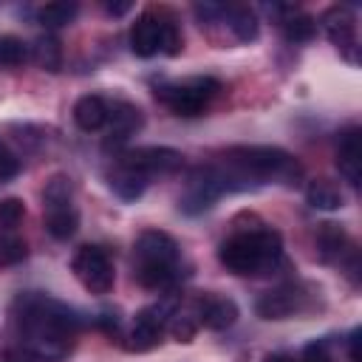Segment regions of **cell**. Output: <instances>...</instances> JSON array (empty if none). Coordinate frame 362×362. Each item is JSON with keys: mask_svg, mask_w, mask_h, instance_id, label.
Masks as SVG:
<instances>
[{"mask_svg": "<svg viewBox=\"0 0 362 362\" xmlns=\"http://www.w3.org/2000/svg\"><path fill=\"white\" fill-rule=\"evenodd\" d=\"M328 40L351 59L356 62V23H354V14L348 6H331L322 17H320Z\"/></svg>", "mask_w": 362, "mask_h": 362, "instance_id": "obj_12", "label": "cell"}, {"mask_svg": "<svg viewBox=\"0 0 362 362\" xmlns=\"http://www.w3.org/2000/svg\"><path fill=\"white\" fill-rule=\"evenodd\" d=\"M25 257V240L17 229H0V266H14Z\"/></svg>", "mask_w": 362, "mask_h": 362, "instance_id": "obj_25", "label": "cell"}, {"mask_svg": "<svg viewBox=\"0 0 362 362\" xmlns=\"http://www.w3.org/2000/svg\"><path fill=\"white\" fill-rule=\"evenodd\" d=\"M79 6L76 3H45L40 8V23L48 25V28H59V25H68L74 17H76Z\"/></svg>", "mask_w": 362, "mask_h": 362, "instance_id": "obj_23", "label": "cell"}, {"mask_svg": "<svg viewBox=\"0 0 362 362\" xmlns=\"http://www.w3.org/2000/svg\"><path fill=\"white\" fill-rule=\"evenodd\" d=\"M280 25H283L286 40H291V42H305V40H311V37H314V28H317L314 17L297 14V11H291Z\"/></svg>", "mask_w": 362, "mask_h": 362, "instance_id": "obj_24", "label": "cell"}, {"mask_svg": "<svg viewBox=\"0 0 362 362\" xmlns=\"http://www.w3.org/2000/svg\"><path fill=\"white\" fill-rule=\"evenodd\" d=\"M359 337H362V331L356 328V331L351 334V345H348V354H351V362H362V359H359Z\"/></svg>", "mask_w": 362, "mask_h": 362, "instance_id": "obj_32", "label": "cell"}, {"mask_svg": "<svg viewBox=\"0 0 362 362\" xmlns=\"http://www.w3.org/2000/svg\"><path fill=\"white\" fill-rule=\"evenodd\" d=\"M218 260L232 274H260L283 260V240L272 226L235 232L218 249Z\"/></svg>", "mask_w": 362, "mask_h": 362, "instance_id": "obj_3", "label": "cell"}, {"mask_svg": "<svg viewBox=\"0 0 362 362\" xmlns=\"http://www.w3.org/2000/svg\"><path fill=\"white\" fill-rule=\"evenodd\" d=\"M178 342H189L198 331V320H195V311H181V308H173L170 317H167V328Z\"/></svg>", "mask_w": 362, "mask_h": 362, "instance_id": "obj_22", "label": "cell"}, {"mask_svg": "<svg viewBox=\"0 0 362 362\" xmlns=\"http://www.w3.org/2000/svg\"><path fill=\"white\" fill-rule=\"evenodd\" d=\"M105 8H107V11H110V14H124V11H127V8H130V3H107V6H105Z\"/></svg>", "mask_w": 362, "mask_h": 362, "instance_id": "obj_33", "label": "cell"}, {"mask_svg": "<svg viewBox=\"0 0 362 362\" xmlns=\"http://www.w3.org/2000/svg\"><path fill=\"white\" fill-rule=\"evenodd\" d=\"M74 122L79 130L85 133H93V130H102L105 122H107V102L102 96H82L76 105H74Z\"/></svg>", "mask_w": 362, "mask_h": 362, "instance_id": "obj_17", "label": "cell"}, {"mask_svg": "<svg viewBox=\"0 0 362 362\" xmlns=\"http://www.w3.org/2000/svg\"><path fill=\"white\" fill-rule=\"evenodd\" d=\"M133 260H136V280L144 288H167L175 283L178 277V243L161 232V229H147L139 235L136 249H133Z\"/></svg>", "mask_w": 362, "mask_h": 362, "instance_id": "obj_4", "label": "cell"}, {"mask_svg": "<svg viewBox=\"0 0 362 362\" xmlns=\"http://www.w3.org/2000/svg\"><path fill=\"white\" fill-rule=\"evenodd\" d=\"M147 175H141V173H136V170H130L127 164H116V170L110 173V189L122 198V201H136L144 189H147Z\"/></svg>", "mask_w": 362, "mask_h": 362, "instance_id": "obj_18", "label": "cell"}, {"mask_svg": "<svg viewBox=\"0 0 362 362\" xmlns=\"http://www.w3.org/2000/svg\"><path fill=\"white\" fill-rule=\"evenodd\" d=\"M303 308H305V294L294 283L272 288V291L260 294V300H257V314L263 320H286V317H291Z\"/></svg>", "mask_w": 362, "mask_h": 362, "instance_id": "obj_13", "label": "cell"}, {"mask_svg": "<svg viewBox=\"0 0 362 362\" xmlns=\"http://www.w3.org/2000/svg\"><path fill=\"white\" fill-rule=\"evenodd\" d=\"M14 325L20 337V348H25L37 362H57L68 356L76 339V317L68 305L59 300L40 294V291H25L14 303Z\"/></svg>", "mask_w": 362, "mask_h": 362, "instance_id": "obj_1", "label": "cell"}, {"mask_svg": "<svg viewBox=\"0 0 362 362\" xmlns=\"http://www.w3.org/2000/svg\"><path fill=\"white\" fill-rule=\"evenodd\" d=\"M229 192L235 189H246L252 184H297L303 175L300 161L280 150V147H266V144H243V147H232L223 156V164H218Z\"/></svg>", "mask_w": 362, "mask_h": 362, "instance_id": "obj_2", "label": "cell"}, {"mask_svg": "<svg viewBox=\"0 0 362 362\" xmlns=\"http://www.w3.org/2000/svg\"><path fill=\"white\" fill-rule=\"evenodd\" d=\"M320 246H322V257L331 260V257H339L345 252V235L339 226L334 223H322L320 229Z\"/></svg>", "mask_w": 362, "mask_h": 362, "instance_id": "obj_27", "label": "cell"}, {"mask_svg": "<svg viewBox=\"0 0 362 362\" xmlns=\"http://www.w3.org/2000/svg\"><path fill=\"white\" fill-rule=\"evenodd\" d=\"M223 17H226L229 28L235 31V37H238L240 42H249V40H255V37H257V17H255V11H252V8H246V6L226 8V11H223Z\"/></svg>", "mask_w": 362, "mask_h": 362, "instance_id": "obj_20", "label": "cell"}, {"mask_svg": "<svg viewBox=\"0 0 362 362\" xmlns=\"http://www.w3.org/2000/svg\"><path fill=\"white\" fill-rule=\"evenodd\" d=\"M71 269L90 294H107L113 288V263L102 246H79L71 260Z\"/></svg>", "mask_w": 362, "mask_h": 362, "instance_id": "obj_9", "label": "cell"}, {"mask_svg": "<svg viewBox=\"0 0 362 362\" xmlns=\"http://www.w3.org/2000/svg\"><path fill=\"white\" fill-rule=\"evenodd\" d=\"M42 201H45V229L57 240H68L76 232V226H79V212L74 206L68 178L65 175H54L45 184Z\"/></svg>", "mask_w": 362, "mask_h": 362, "instance_id": "obj_7", "label": "cell"}, {"mask_svg": "<svg viewBox=\"0 0 362 362\" xmlns=\"http://www.w3.org/2000/svg\"><path fill=\"white\" fill-rule=\"evenodd\" d=\"M305 201L314 206V209H339L342 206V189L334 184V181H328V178H314V181H308V187H305Z\"/></svg>", "mask_w": 362, "mask_h": 362, "instance_id": "obj_19", "label": "cell"}, {"mask_svg": "<svg viewBox=\"0 0 362 362\" xmlns=\"http://www.w3.org/2000/svg\"><path fill=\"white\" fill-rule=\"evenodd\" d=\"M17 173H20V161H17V156L0 141V184L8 181V178H14Z\"/></svg>", "mask_w": 362, "mask_h": 362, "instance_id": "obj_29", "label": "cell"}, {"mask_svg": "<svg viewBox=\"0 0 362 362\" xmlns=\"http://www.w3.org/2000/svg\"><path fill=\"white\" fill-rule=\"evenodd\" d=\"M223 192H229V184H226L221 167L218 164H209V167H198L189 175L187 189H184V195H181L178 204H181V209L187 215H198V212L209 209Z\"/></svg>", "mask_w": 362, "mask_h": 362, "instance_id": "obj_8", "label": "cell"}, {"mask_svg": "<svg viewBox=\"0 0 362 362\" xmlns=\"http://www.w3.org/2000/svg\"><path fill=\"white\" fill-rule=\"evenodd\" d=\"M122 164H127L130 170L141 173V175H167V173H175L184 158L178 150L173 147H136V150H127L122 158Z\"/></svg>", "mask_w": 362, "mask_h": 362, "instance_id": "obj_10", "label": "cell"}, {"mask_svg": "<svg viewBox=\"0 0 362 362\" xmlns=\"http://www.w3.org/2000/svg\"><path fill=\"white\" fill-rule=\"evenodd\" d=\"M105 127H107V144H122L141 127V113H139V107H133L127 102L107 105Z\"/></svg>", "mask_w": 362, "mask_h": 362, "instance_id": "obj_15", "label": "cell"}, {"mask_svg": "<svg viewBox=\"0 0 362 362\" xmlns=\"http://www.w3.org/2000/svg\"><path fill=\"white\" fill-rule=\"evenodd\" d=\"M359 156H362L359 153V130L348 127L337 144V167H339V175L351 187H359V178H362V158Z\"/></svg>", "mask_w": 362, "mask_h": 362, "instance_id": "obj_16", "label": "cell"}, {"mask_svg": "<svg viewBox=\"0 0 362 362\" xmlns=\"http://www.w3.org/2000/svg\"><path fill=\"white\" fill-rule=\"evenodd\" d=\"M173 308H175V305H173L170 300H161L158 305L141 308V311L136 314V320H133L130 345H133L136 351H147V348H153V345L161 339V334H164V328H167V317H170Z\"/></svg>", "mask_w": 362, "mask_h": 362, "instance_id": "obj_11", "label": "cell"}, {"mask_svg": "<svg viewBox=\"0 0 362 362\" xmlns=\"http://www.w3.org/2000/svg\"><path fill=\"white\" fill-rule=\"evenodd\" d=\"M192 311H195L198 325H204L209 331H223V328L235 325V320H238V305L221 294H204Z\"/></svg>", "mask_w": 362, "mask_h": 362, "instance_id": "obj_14", "label": "cell"}, {"mask_svg": "<svg viewBox=\"0 0 362 362\" xmlns=\"http://www.w3.org/2000/svg\"><path fill=\"white\" fill-rule=\"evenodd\" d=\"M303 362H331V354H328V348L322 342H311L303 351Z\"/></svg>", "mask_w": 362, "mask_h": 362, "instance_id": "obj_30", "label": "cell"}, {"mask_svg": "<svg viewBox=\"0 0 362 362\" xmlns=\"http://www.w3.org/2000/svg\"><path fill=\"white\" fill-rule=\"evenodd\" d=\"M6 362H37L25 348H11V351H6Z\"/></svg>", "mask_w": 362, "mask_h": 362, "instance_id": "obj_31", "label": "cell"}, {"mask_svg": "<svg viewBox=\"0 0 362 362\" xmlns=\"http://www.w3.org/2000/svg\"><path fill=\"white\" fill-rule=\"evenodd\" d=\"M263 362H294L291 356H286V354H272V356H266Z\"/></svg>", "mask_w": 362, "mask_h": 362, "instance_id": "obj_34", "label": "cell"}, {"mask_svg": "<svg viewBox=\"0 0 362 362\" xmlns=\"http://www.w3.org/2000/svg\"><path fill=\"white\" fill-rule=\"evenodd\" d=\"M28 59V48L20 37L14 34H0V65L3 68H17Z\"/></svg>", "mask_w": 362, "mask_h": 362, "instance_id": "obj_26", "label": "cell"}, {"mask_svg": "<svg viewBox=\"0 0 362 362\" xmlns=\"http://www.w3.org/2000/svg\"><path fill=\"white\" fill-rule=\"evenodd\" d=\"M218 90H221L218 79H212V76H192V79H184V82L161 85L156 93H158V99L175 116H198V113H204V107L212 102V96Z\"/></svg>", "mask_w": 362, "mask_h": 362, "instance_id": "obj_5", "label": "cell"}, {"mask_svg": "<svg viewBox=\"0 0 362 362\" xmlns=\"http://www.w3.org/2000/svg\"><path fill=\"white\" fill-rule=\"evenodd\" d=\"M34 62H37L42 71H59V65H62V51H59V42H57L51 34L40 37V40L34 42Z\"/></svg>", "mask_w": 362, "mask_h": 362, "instance_id": "obj_21", "label": "cell"}, {"mask_svg": "<svg viewBox=\"0 0 362 362\" xmlns=\"http://www.w3.org/2000/svg\"><path fill=\"white\" fill-rule=\"evenodd\" d=\"M25 215V206L20 198H6L0 201V229H17Z\"/></svg>", "mask_w": 362, "mask_h": 362, "instance_id": "obj_28", "label": "cell"}, {"mask_svg": "<svg viewBox=\"0 0 362 362\" xmlns=\"http://www.w3.org/2000/svg\"><path fill=\"white\" fill-rule=\"evenodd\" d=\"M178 45H181V34L173 20H161L156 14H141L130 28V48L136 57L175 54Z\"/></svg>", "mask_w": 362, "mask_h": 362, "instance_id": "obj_6", "label": "cell"}]
</instances>
